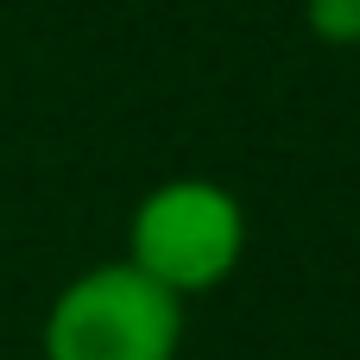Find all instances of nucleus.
<instances>
[{"instance_id": "nucleus-1", "label": "nucleus", "mask_w": 360, "mask_h": 360, "mask_svg": "<svg viewBox=\"0 0 360 360\" xmlns=\"http://www.w3.org/2000/svg\"><path fill=\"white\" fill-rule=\"evenodd\" d=\"M247 253V215L240 196L209 177H171L139 196L127 228V266H139L171 297H196L228 285V272Z\"/></svg>"}, {"instance_id": "nucleus-2", "label": "nucleus", "mask_w": 360, "mask_h": 360, "mask_svg": "<svg viewBox=\"0 0 360 360\" xmlns=\"http://www.w3.org/2000/svg\"><path fill=\"white\" fill-rule=\"evenodd\" d=\"M184 297L152 285L139 266H89L44 316V360H177Z\"/></svg>"}, {"instance_id": "nucleus-3", "label": "nucleus", "mask_w": 360, "mask_h": 360, "mask_svg": "<svg viewBox=\"0 0 360 360\" xmlns=\"http://www.w3.org/2000/svg\"><path fill=\"white\" fill-rule=\"evenodd\" d=\"M304 19L323 44H360V0H310Z\"/></svg>"}]
</instances>
